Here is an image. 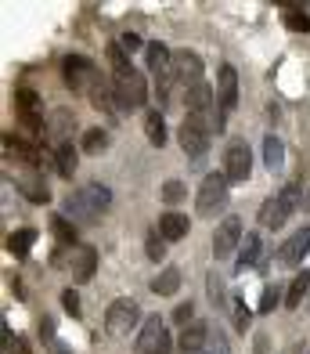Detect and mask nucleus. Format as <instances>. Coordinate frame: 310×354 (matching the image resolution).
I'll return each mask as SVG.
<instances>
[{"label":"nucleus","instance_id":"nucleus-2","mask_svg":"<svg viewBox=\"0 0 310 354\" xmlns=\"http://www.w3.org/2000/svg\"><path fill=\"white\" fill-rule=\"evenodd\" d=\"M213 112H188L184 123H181V134L177 138H181V149H184V156L191 159V163H202L206 152H209V141H213V131H217Z\"/></svg>","mask_w":310,"mask_h":354},{"label":"nucleus","instance_id":"nucleus-26","mask_svg":"<svg viewBox=\"0 0 310 354\" xmlns=\"http://www.w3.org/2000/svg\"><path fill=\"white\" fill-rule=\"evenodd\" d=\"M144 134H148V145H155V149H162V145H166V120H162L159 109L144 112Z\"/></svg>","mask_w":310,"mask_h":354},{"label":"nucleus","instance_id":"nucleus-45","mask_svg":"<svg viewBox=\"0 0 310 354\" xmlns=\"http://www.w3.org/2000/svg\"><path fill=\"white\" fill-rule=\"evenodd\" d=\"M51 354H72V351H69V347H65L61 340H51Z\"/></svg>","mask_w":310,"mask_h":354},{"label":"nucleus","instance_id":"nucleus-3","mask_svg":"<svg viewBox=\"0 0 310 354\" xmlns=\"http://www.w3.org/2000/svg\"><path fill=\"white\" fill-rule=\"evenodd\" d=\"M300 181H289L282 192H274V196L260 206V228H267V232H278L282 224L296 214V206H300Z\"/></svg>","mask_w":310,"mask_h":354},{"label":"nucleus","instance_id":"nucleus-11","mask_svg":"<svg viewBox=\"0 0 310 354\" xmlns=\"http://www.w3.org/2000/svg\"><path fill=\"white\" fill-rule=\"evenodd\" d=\"M170 69H173V80L184 87V94L195 91L199 84H206V80H202V58L195 55V51H173Z\"/></svg>","mask_w":310,"mask_h":354},{"label":"nucleus","instance_id":"nucleus-38","mask_svg":"<svg viewBox=\"0 0 310 354\" xmlns=\"http://www.w3.org/2000/svg\"><path fill=\"white\" fill-rule=\"evenodd\" d=\"M202 354H231V344H227V336L213 326V333H209V344L202 347Z\"/></svg>","mask_w":310,"mask_h":354},{"label":"nucleus","instance_id":"nucleus-21","mask_svg":"<svg viewBox=\"0 0 310 354\" xmlns=\"http://www.w3.org/2000/svg\"><path fill=\"white\" fill-rule=\"evenodd\" d=\"M72 127H76V116H72V109H55V116L47 120V131L55 134V149H58V145H65V141H69Z\"/></svg>","mask_w":310,"mask_h":354},{"label":"nucleus","instance_id":"nucleus-1","mask_svg":"<svg viewBox=\"0 0 310 354\" xmlns=\"http://www.w3.org/2000/svg\"><path fill=\"white\" fill-rule=\"evenodd\" d=\"M108 206H112V188L101 185V181H90L65 199V217L72 224H90V221L101 217Z\"/></svg>","mask_w":310,"mask_h":354},{"label":"nucleus","instance_id":"nucleus-19","mask_svg":"<svg viewBox=\"0 0 310 354\" xmlns=\"http://www.w3.org/2000/svg\"><path fill=\"white\" fill-rule=\"evenodd\" d=\"M51 163H55V174H58V177L72 181L76 163H79V152L72 149V141H65V145H58V149H51Z\"/></svg>","mask_w":310,"mask_h":354},{"label":"nucleus","instance_id":"nucleus-28","mask_svg":"<svg viewBox=\"0 0 310 354\" xmlns=\"http://www.w3.org/2000/svg\"><path fill=\"white\" fill-rule=\"evenodd\" d=\"M264 163H267L271 174H278V170L285 167V145H282L278 134H267V138H264Z\"/></svg>","mask_w":310,"mask_h":354},{"label":"nucleus","instance_id":"nucleus-36","mask_svg":"<svg viewBox=\"0 0 310 354\" xmlns=\"http://www.w3.org/2000/svg\"><path fill=\"white\" fill-rule=\"evenodd\" d=\"M206 282H209V300H213V308H217V311H224V308H227V289H224V279L217 275V271H209V279H206Z\"/></svg>","mask_w":310,"mask_h":354},{"label":"nucleus","instance_id":"nucleus-20","mask_svg":"<svg viewBox=\"0 0 310 354\" xmlns=\"http://www.w3.org/2000/svg\"><path fill=\"white\" fill-rule=\"evenodd\" d=\"M90 102H94V109L119 112V98H116V84H112V76H101V80L90 87Z\"/></svg>","mask_w":310,"mask_h":354},{"label":"nucleus","instance_id":"nucleus-32","mask_svg":"<svg viewBox=\"0 0 310 354\" xmlns=\"http://www.w3.org/2000/svg\"><path fill=\"white\" fill-rule=\"evenodd\" d=\"M144 257H148V261H155V264L166 257V239H162L159 228H148V235H144Z\"/></svg>","mask_w":310,"mask_h":354},{"label":"nucleus","instance_id":"nucleus-46","mask_svg":"<svg viewBox=\"0 0 310 354\" xmlns=\"http://www.w3.org/2000/svg\"><path fill=\"white\" fill-rule=\"evenodd\" d=\"M303 206H307V210H310V192H307V203H303Z\"/></svg>","mask_w":310,"mask_h":354},{"label":"nucleus","instance_id":"nucleus-29","mask_svg":"<svg viewBox=\"0 0 310 354\" xmlns=\"http://www.w3.org/2000/svg\"><path fill=\"white\" fill-rule=\"evenodd\" d=\"M108 66H112V76H126V73H134V66H130V55L123 51V44L119 40H112L108 47Z\"/></svg>","mask_w":310,"mask_h":354},{"label":"nucleus","instance_id":"nucleus-15","mask_svg":"<svg viewBox=\"0 0 310 354\" xmlns=\"http://www.w3.org/2000/svg\"><path fill=\"white\" fill-rule=\"evenodd\" d=\"M19 192L29 199V203H37V206H47L51 203V188H47V181H43V174L40 170H26V174H19Z\"/></svg>","mask_w":310,"mask_h":354},{"label":"nucleus","instance_id":"nucleus-41","mask_svg":"<svg viewBox=\"0 0 310 354\" xmlns=\"http://www.w3.org/2000/svg\"><path fill=\"white\" fill-rule=\"evenodd\" d=\"M173 322H177V326H191V322H195V308H191V300L188 304H177V308H173Z\"/></svg>","mask_w":310,"mask_h":354},{"label":"nucleus","instance_id":"nucleus-5","mask_svg":"<svg viewBox=\"0 0 310 354\" xmlns=\"http://www.w3.org/2000/svg\"><path fill=\"white\" fill-rule=\"evenodd\" d=\"M137 326H144V318H141V304L137 300H130V297H119V300H112L108 304V311H105V333L108 336H130Z\"/></svg>","mask_w":310,"mask_h":354},{"label":"nucleus","instance_id":"nucleus-12","mask_svg":"<svg viewBox=\"0 0 310 354\" xmlns=\"http://www.w3.org/2000/svg\"><path fill=\"white\" fill-rule=\"evenodd\" d=\"M242 239H246V232H242V221H238V217H224V221L217 224V232H213V257H217V261H227L231 253H238Z\"/></svg>","mask_w":310,"mask_h":354},{"label":"nucleus","instance_id":"nucleus-18","mask_svg":"<svg viewBox=\"0 0 310 354\" xmlns=\"http://www.w3.org/2000/svg\"><path fill=\"white\" fill-rule=\"evenodd\" d=\"M162 333H166V322H162L159 315H148V318H144V326L137 329V354H148L159 340H162Z\"/></svg>","mask_w":310,"mask_h":354},{"label":"nucleus","instance_id":"nucleus-43","mask_svg":"<svg viewBox=\"0 0 310 354\" xmlns=\"http://www.w3.org/2000/svg\"><path fill=\"white\" fill-rule=\"evenodd\" d=\"M173 347H177V340H173V336L170 333H162V340L148 351V354H173Z\"/></svg>","mask_w":310,"mask_h":354},{"label":"nucleus","instance_id":"nucleus-13","mask_svg":"<svg viewBox=\"0 0 310 354\" xmlns=\"http://www.w3.org/2000/svg\"><path fill=\"white\" fill-rule=\"evenodd\" d=\"M307 253H310V224L300 228V232H292L285 243L278 246V264L282 268H300Z\"/></svg>","mask_w":310,"mask_h":354},{"label":"nucleus","instance_id":"nucleus-8","mask_svg":"<svg viewBox=\"0 0 310 354\" xmlns=\"http://www.w3.org/2000/svg\"><path fill=\"white\" fill-rule=\"evenodd\" d=\"M249 174H253V152H249V145L246 141H231L224 149V177L231 185H246Z\"/></svg>","mask_w":310,"mask_h":354},{"label":"nucleus","instance_id":"nucleus-40","mask_svg":"<svg viewBox=\"0 0 310 354\" xmlns=\"http://www.w3.org/2000/svg\"><path fill=\"white\" fill-rule=\"evenodd\" d=\"M278 300H282V289L278 286H267L264 297H260V315H271L274 308H278Z\"/></svg>","mask_w":310,"mask_h":354},{"label":"nucleus","instance_id":"nucleus-14","mask_svg":"<svg viewBox=\"0 0 310 354\" xmlns=\"http://www.w3.org/2000/svg\"><path fill=\"white\" fill-rule=\"evenodd\" d=\"M209 333H213V326L195 318L191 326H184L181 336H177V351H181V354H202V347L209 344Z\"/></svg>","mask_w":310,"mask_h":354},{"label":"nucleus","instance_id":"nucleus-22","mask_svg":"<svg viewBox=\"0 0 310 354\" xmlns=\"http://www.w3.org/2000/svg\"><path fill=\"white\" fill-rule=\"evenodd\" d=\"M170 62H173V51L166 44H144V66H148V73L152 76H159L162 69H170Z\"/></svg>","mask_w":310,"mask_h":354},{"label":"nucleus","instance_id":"nucleus-34","mask_svg":"<svg viewBox=\"0 0 310 354\" xmlns=\"http://www.w3.org/2000/svg\"><path fill=\"white\" fill-rule=\"evenodd\" d=\"M51 232H55V239H58L61 246H72V243H76V228L69 224V217H65V214L51 217Z\"/></svg>","mask_w":310,"mask_h":354},{"label":"nucleus","instance_id":"nucleus-35","mask_svg":"<svg viewBox=\"0 0 310 354\" xmlns=\"http://www.w3.org/2000/svg\"><path fill=\"white\" fill-rule=\"evenodd\" d=\"M282 19H285V26L292 29V33H310V15H307V11H300V8H285V11H282Z\"/></svg>","mask_w":310,"mask_h":354},{"label":"nucleus","instance_id":"nucleus-16","mask_svg":"<svg viewBox=\"0 0 310 354\" xmlns=\"http://www.w3.org/2000/svg\"><path fill=\"white\" fill-rule=\"evenodd\" d=\"M69 268H72V282H90L94 271H97V250L94 246H79L72 253Z\"/></svg>","mask_w":310,"mask_h":354},{"label":"nucleus","instance_id":"nucleus-10","mask_svg":"<svg viewBox=\"0 0 310 354\" xmlns=\"http://www.w3.org/2000/svg\"><path fill=\"white\" fill-rule=\"evenodd\" d=\"M116 84V98H119V109H141L148 102V80H144L137 69L126 73V76H112Z\"/></svg>","mask_w":310,"mask_h":354},{"label":"nucleus","instance_id":"nucleus-17","mask_svg":"<svg viewBox=\"0 0 310 354\" xmlns=\"http://www.w3.org/2000/svg\"><path fill=\"white\" fill-rule=\"evenodd\" d=\"M260 253H264V239H260L256 232H246V239H242V246H238V257H235V271L256 268Z\"/></svg>","mask_w":310,"mask_h":354},{"label":"nucleus","instance_id":"nucleus-9","mask_svg":"<svg viewBox=\"0 0 310 354\" xmlns=\"http://www.w3.org/2000/svg\"><path fill=\"white\" fill-rule=\"evenodd\" d=\"M14 105H19V116H22V127L29 134H43L47 131V120H43V102L37 91L29 87H19L14 91Z\"/></svg>","mask_w":310,"mask_h":354},{"label":"nucleus","instance_id":"nucleus-23","mask_svg":"<svg viewBox=\"0 0 310 354\" xmlns=\"http://www.w3.org/2000/svg\"><path fill=\"white\" fill-rule=\"evenodd\" d=\"M307 293H310V271L303 268L300 275H292V282H289V289H285V308H289V311H300Z\"/></svg>","mask_w":310,"mask_h":354},{"label":"nucleus","instance_id":"nucleus-37","mask_svg":"<svg viewBox=\"0 0 310 354\" xmlns=\"http://www.w3.org/2000/svg\"><path fill=\"white\" fill-rule=\"evenodd\" d=\"M159 196H162V203H181V199H188V188H184V181H166V185H162V192H159Z\"/></svg>","mask_w":310,"mask_h":354},{"label":"nucleus","instance_id":"nucleus-27","mask_svg":"<svg viewBox=\"0 0 310 354\" xmlns=\"http://www.w3.org/2000/svg\"><path fill=\"white\" fill-rule=\"evenodd\" d=\"M37 239H40L37 228H19V232H11V235H8V253H14V257H29V250L37 246Z\"/></svg>","mask_w":310,"mask_h":354},{"label":"nucleus","instance_id":"nucleus-30","mask_svg":"<svg viewBox=\"0 0 310 354\" xmlns=\"http://www.w3.org/2000/svg\"><path fill=\"white\" fill-rule=\"evenodd\" d=\"M79 149H84L87 156H101L108 149V131H101V127H90V131L84 134V141H79Z\"/></svg>","mask_w":310,"mask_h":354},{"label":"nucleus","instance_id":"nucleus-25","mask_svg":"<svg viewBox=\"0 0 310 354\" xmlns=\"http://www.w3.org/2000/svg\"><path fill=\"white\" fill-rule=\"evenodd\" d=\"M181 268H162L159 271V275L152 279V293L155 297H173L177 293V289H181Z\"/></svg>","mask_w":310,"mask_h":354},{"label":"nucleus","instance_id":"nucleus-4","mask_svg":"<svg viewBox=\"0 0 310 354\" xmlns=\"http://www.w3.org/2000/svg\"><path fill=\"white\" fill-rule=\"evenodd\" d=\"M227 188H231V181L224 177V170L220 174L217 170L206 174L202 185H199V196H195V214H199V217H217L227 206V199H231V196H227Z\"/></svg>","mask_w":310,"mask_h":354},{"label":"nucleus","instance_id":"nucleus-42","mask_svg":"<svg viewBox=\"0 0 310 354\" xmlns=\"http://www.w3.org/2000/svg\"><path fill=\"white\" fill-rule=\"evenodd\" d=\"M61 304H65V311H69L72 318L84 315V311H79V293H76V289H65V293H61Z\"/></svg>","mask_w":310,"mask_h":354},{"label":"nucleus","instance_id":"nucleus-6","mask_svg":"<svg viewBox=\"0 0 310 354\" xmlns=\"http://www.w3.org/2000/svg\"><path fill=\"white\" fill-rule=\"evenodd\" d=\"M61 80H65V87H69L72 94H90V87L97 84V66L90 58H84V55H65L61 58Z\"/></svg>","mask_w":310,"mask_h":354},{"label":"nucleus","instance_id":"nucleus-31","mask_svg":"<svg viewBox=\"0 0 310 354\" xmlns=\"http://www.w3.org/2000/svg\"><path fill=\"white\" fill-rule=\"evenodd\" d=\"M173 69H162L159 76H155V102H159V109H166L170 105V98H173Z\"/></svg>","mask_w":310,"mask_h":354},{"label":"nucleus","instance_id":"nucleus-7","mask_svg":"<svg viewBox=\"0 0 310 354\" xmlns=\"http://www.w3.org/2000/svg\"><path fill=\"white\" fill-rule=\"evenodd\" d=\"M235 105H238V73H235V66H220V73H217V112H213L217 131H224V123L235 112Z\"/></svg>","mask_w":310,"mask_h":354},{"label":"nucleus","instance_id":"nucleus-44","mask_svg":"<svg viewBox=\"0 0 310 354\" xmlns=\"http://www.w3.org/2000/svg\"><path fill=\"white\" fill-rule=\"evenodd\" d=\"M119 44H123V51H126V55H134L137 47H141V37H137V33H123Z\"/></svg>","mask_w":310,"mask_h":354},{"label":"nucleus","instance_id":"nucleus-24","mask_svg":"<svg viewBox=\"0 0 310 354\" xmlns=\"http://www.w3.org/2000/svg\"><path fill=\"white\" fill-rule=\"evenodd\" d=\"M155 228L162 232V239H166V243H177V239H184V235H188L191 224H188L184 214H162Z\"/></svg>","mask_w":310,"mask_h":354},{"label":"nucleus","instance_id":"nucleus-39","mask_svg":"<svg viewBox=\"0 0 310 354\" xmlns=\"http://www.w3.org/2000/svg\"><path fill=\"white\" fill-rule=\"evenodd\" d=\"M4 351H8V354H32V351H29V344H26V336L11 333L8 326H4Z\"/></svg>","mask_w":310,"mask_h":354},{"label":"nucleus","instance_id":"nucleus-33","mask_svg":"<svg viewBox=\"0 0 310 354\" xmlns=\"http://www.w3.org/2000/svg\"><path fill=\"white\" fill-rule=\"evenodd\" d=\"M231 315H235V329H238V333H246V329L253 326V308L246 304V297H235V300H231Z\"/></svg>","mask_w":310,"mask_h":354}]
</instances>
